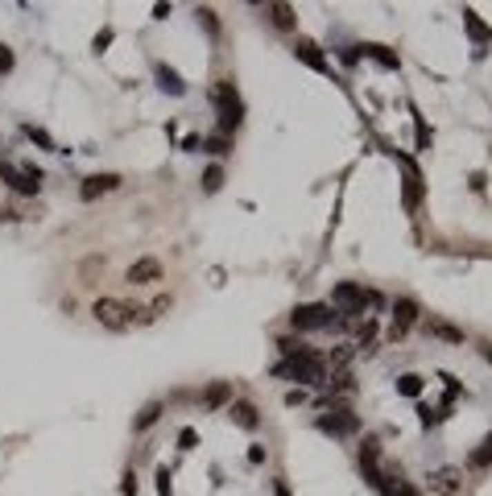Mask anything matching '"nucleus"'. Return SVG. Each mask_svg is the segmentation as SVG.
<instances>
[{
	"label": "nucleus",
	"mask_w": 492,
	"mask_h": 496,
	"mask_svg": "<svg viewBox=\"0 0 492 496\" xmlns=\"http://www.w3.org/2000/svg\"><path fill=\"white\" fill-rule=\"evenodd\" d=\"M277 377H294V381H302V385H323V381H327V360H323L319 352L294 356V360H282V364H277Z\"/></svg>",
	"instance_id": "nucleus-1"
},
{
	"label": "nucleus",
	"mask_w": 492,
	"mask_h": 496,
	"mask_svg": "<svg viewBox=\"0 0 492 496\" xmlns=\"http://www.w3.org/2000/svg\"><path fill=\"white\" fill-rule=\"evenodd\" d=\"M331 302H335V315H364V306L377 302V294H368V290L356 286V281H340V286L331 290Z\"/></svg>",
	"instance_id": "nucleus-2"
},
{
	"label": "nucleus",
	"mask_w": 492,
	"mask_h": 496,
	"mask_svg": "<svg viewBox=\"0 0 492 496\" xmlns=\"http://www.w3.org/2000/svg\"><path fill=\"white\" fill-rule=\"evenodd\" d=\"M91 315H95V323L99 327H108V331H124L128 323H132V306H124L120 298H95V306H91Z\"/></svg>",
	"instance_id": "nucleus-3"
},
{
	"label": "nucleus",
	"mask_w": 492,
	"mask_h": 496,
	"mask_svg": "<svg viewBox=\"0 0 492 496\" xmlns=\"http://www.w3.org/2000/svg\"><path fill=\"white\" fill-rule=\"evenodd\" d=\"M0 182H8L17 195H37V190H41V170H37V166H12V161H0Z\"/></svg>",
	"instance_id": "nucleus-4"
},
{
	"label": "nucleus",
	"mask_w": 492,
	"mask_h": 496,
	"mask_svg": "<svg viewBox=\"0 0 492 496\" xmlns=\"http://www.w3.org/2000/svg\"><path fill=\"white\" fill-rule=\"evenodd\" d=\"M331 323H335L331 306H298V310L290 315V327H294V331H319V327H331Z\"/></svg>",
	"instance_id": "nucleus-5"
},
{
	"label": "nucleus",
	"mask_w": 492,
	"mask_h": 496,
	"mask_svg": "<svg viewBox=\"0 0 492 496\" xmlns=\"http://www.w3.org/2000/svg\"><path fill=\"white\" fill-rule=\"evenodd\" d=\"M431 493L435 496H460L464 493V468H435V472H431Z\"/></svg>",
	"instance_id": "nucleus-6"
},
{
	"label": "nucleus",
	"mask_w": 492,
	"mask_h": 496,
	"mask_svg": "<svg viewBox=\"0 0 492 496\" xmlns=\"http://www.w3.org/2000/svg\"><path fill=\"white\" fill-rule=\"evenodd\" d=\"M124 281H128V286H153V281H161V261H157V257L132 261L128 273H124Z\"/></svg>",
	"instance_id": "nucleus-7"
},
{
	"label": "nucleus",
	"mask_w": 492,
	"mask_h": 496,
	"mask_svg": "<svg viewBox=\"0 0 492 496\" xmlns=\"http://www.w3.org/2000/svg\"><path fill=\"white\" fill-rule=\"evenodd\" d=\"M116 186H120V174H91V178H83L79 199H83V203H95L99 195H108V190H116Z\"/></svg>",
	"instance_id": "nucleus-8"
},
{
	"label": "nucleus",
	"mask_w": 492,
	"mask_h": 496,
	"mask_svg": "<svg viewBox=\"0 0 492 496\" xmlns=\"http://www.w3.org/2000/svg\"><path fill=\"white\" fill-rule=\"evenodd\" d=\"M356 426H360V418L352 410H335L331 418H319V430H327V435H356Z\"/></svg>",
	"instance_id": "nucleus-9"
},
{
	"label": "nucleus",
	"mask_w": 492,
	"mask_h": 496,
	"mask_svg": "<svg viewBox=\"0 0 492 496\" xmlns=\"http://www.w3.org/2000/svg\"><path fill=\"white\" fill-rule=\"evenodd\" d=\"M294 54H298V58H302V62H306L311 70H323V75L331 70V62H327V58L319 54V46H315L311 37H298V41H294Z\"/></svg>",
	"instance_id": "nucleus-10"
},
{
	"label": "nucleus",
	"mask_w": 492,
	"mask_h": 496,
	"mask_svg": "<svg viewBox=\"0 0 492 496\" xmlns=\"http://www.w3.org/2000/svg\"><path fill=\"white\" fill-rule=\"evenodd\" d=\"M232 406V381H211L203 389V410H224Z\"/></svg>",
	"instance_id": "nucleus-11"
},
{
	"label": "nucleus",
	"mask_w": 492,
	"mask_h": 496,
	"mask_svg": "<svg viewBox=\"0 0 492 496\" xmlns=\"http://www.w3.org/2000/svg\"><path fill=\"white\" fill-rule=\"evenodd\" d=\"M402 166H406V207L414 211L422 203V174H418V166L410 157H402Z\"/></svg>",
	"instance_id": "nucleus-12"
},
{
	"label": "nucleus",
	"mask_w": 492,
	"mask_h": 496,
	"mask_svg": "<svg viewBox=\"0 0 492 496\" xmlns=\"http://www.w3.org/2000/svg\"><path fill=\"white\" fill-rule=\"evenodd\" d=\"M422 331L435 335V339H443V344H464V331H460L455 323H447V319H426Z\"/></svg>",
	"instance_id": "nucleus-13"
},
{
	"label": "nucleus",
	"mask_w": 492,
	"mask_h": 496,
	"mask_svg": "<svg viewBox=\"0 0 492 496\" xmlns=\"http://www.w3.org/2000/svg\"><path fill=\"white\" fill-rule=\"evenodd\" d=\"M410 323H418V302H414V298H397V302H393V327L406 331Z\"/></svg>",
	"instance_id": "nucleus-14"
},
{
	"label": "nucleus",
	"mask_w": 492,
	"mask_h": 496,
	"mask_svg": "<svg viewBox=\"0 0 492 496\" xmlns=\"http://www.w3.org/2000/svg\"><path fill=\"white\" fill-rule=\"evenodd\" d=\"M228 414H232V422L244 426V430H257V422H261V418H257V406H248V401H232Z\"/></svg>",
	"instance_id": "nucleus-15"
},
{
	"label": "nucleus",
	"mask_w": 492,
	"mask_h": 496,
	"mask_svg": "<svg viewBox=\"0 0 492 496\" xmlns=\"http://www.w3.org/2000/svg\"><path fill=\"white\" fill-rule=\"evenodd\" d=\"M464 25H468V33H472V41H480V46H489L492 41V29L476 17V8H464Z\"/></svg>",
	"instance_id": "nucleus-16"
},
{
	"label": "nucleus",
	"mask_w": 492,
	"mask_h": 496,
	"mask_svg": "<svg viewBox=\"0 0 492 496\" xmlns=\"http://www.w3.org/2000/svg\"><path fill=\"white\" fill-rule=\"evenodd\" d=\"M157 83H161V91H170V95H182V91H186V83L178 79V70H170V66H161V62H157Z\"/></svg>",
	"instance_id": "nucleus-17"
},
{
	"label": "nucleus",
	"mask_w": 492,
	"mask_h": 496,
	"mask_svg": "<svg viewBox=\"0 0 492 496\" xmlns=\"http://www.w3.org/2000/svg\"><path fill=\"white\" fill-rule=\"evenodd\" d=\"M377 464H381V439L368 435V439L360 443V468L368 472V468H377Z\"/></svg>",
	"instance_id": "nucleus-18"
},
{
	"label": "nucleus",
	"mask_w": 492,
	"mask_h": 496,
	"mask_svg": "<svg viewBox=\"0 0 492 496\" xmlns=\"http://www.w3.org/2000/svg\"><path fill=\"white\" fill-rule=\"evenodd\" d=\"M265 12H269V21H273L277 29H294V8H290V4H269Z\"/></svg>",
	"instance_id": "nucleus-19"
},
{
	"label": "nucleus",
	"mask_w": 492,
	"mask_h": 496,
	"mask_svg": "<svg viewBox=\"0 0 492 496\" xmlns=\"http://www.w3.org/2000/svg\"><path fill=\"white\" fill-rule=\"evenodd\" d=\"M468 464H472V468H492V430L480 439V447L472 451V459H468Z\"/></svg>",
	"instance_id": "nucleus-20"
},
{
	"label": "nucleus",
	"mask_w": 492,
	"mask_h": 496,
	"mask_svg": "<svg viewBox=\"0 0 492 496\" xmlns=\"http://www.w3.org/2000/svg\"><path fill=\"white\" fill-rule=\"evenodd\" d=\"M157 418H161V401H149V406H145V410L137 414V422H132V430H149V426H153Z\"/></svg>",
	"instance_id": "nucleus-21"
},
{
	"label": "nucleus",
	"mask_w": 492,
	"mask_h": 496,
	"mask_svg": "<svg viewBox=\"0 0 492 496\" xmlns=\"http://www.w3.org/2000/svg\"><path fill=\"white\" fill-rule=\"evenodd\" d=\"M364 54H368V58H377L381 66H389V70H397V54H389L385 46H364Z\"/></svg>",
	"instance_id": "nucleus-22"
},
{
	"label": "nucleus",
	"mask_w": 492,
	"mask_h": 496,
	"mask_svg": "<svg viewBox=\"0 0 492 496\" xmlns=\"http://www.w3.org/2000/svg\"><path fill=\"white\" fill-rule=\"evenodd\" d=\"M219 186H224V166H207V174H203V190L215 195Z\"/></svg>",
	"instance_id": "nucleus-23"
},
{
	"label": "nucleus",
	"mask_w": 492,
	"mask_h": 496,
	"mask_svg": "<svg viewBox=\"0 0 492 496\" xmlns=\"http://www.w3.org/2000/svg\"><path fill=\"white\" fill-rule=\"evenodd\" d=\"M203 145H207V153H215V157H228V153H232V141H228L224 132L211 137V141H203Z\"/></svg>",
	"instance_id": "nucleus-24"
},
{
	"label": "nucleus",
	"mask_w": 492,
	"mask_h": 496,
	"mask_svg": "<svg viewBox=\"0 0 492 496\" xmlns=\"http://www.w3.org/2000/svg\"><path fill=\"white\" fill-rule=\"evenodd\" d=\"M25 132H29V137H33V141H37V145H41V149H50V153H58V149H54V141H50V132H46V128H33V124H25Z\"/></svg>",
	"instance_id": "nucleus-25"
},
{
	"label": "nucleus",
	"mask_w": 492,
	"mask_h": 496,
	"mask_svg": "<svg viewBox=\"0 0 492 496\" xmlns=\"http://www.w3.org/2000/svg\"><path fill=\"white\" fill-rule=\"evenodd\" d=\"M397 389H402L406 397H418V393H422V377H414V373H410V377H402V385H397Z\"/></svg>",
	"instance_id": "nucleus-26"
},
{
	"label": "nucleus",
	"mask_w": 492,
	"mask_h": 496,
	"mask_svg": "<svg viewBox=\"0 0 492 496\" xmlns=\"http://www.w3.org/2000/svg\"><path fill=\"white\" fill-rule=\"evenodd\" d=\"M12 66H17V58H12V50H8V46L0 41V75H8Z\"/></svg>",
	"instance_id": "nucleus-27"
},
{
	"label": "nucleus",
	"mask_w": 492,
	"mask_h": 496,
	"mask_svg": "<svg viewBox=\"0 0 492 496\" xmlns=\"http://www.w3.org/2000/svg\"><path fill=\"white\" fill-rule=\"evenodd\" d=\"M414 124H418V145H422V149H426V145H431V128H426V120H422V116H418V120H414Z\"/></svg>",
	"instance_id": "nucleus-28"
},
{
	"label": "nucleus",
	"mask_w": 492,
	"mask_h": 496,
	"mask_svg": "<svg viewBox=\"0 0 492 496\" xmlns=\"http://www.w3.org/2000/svg\"><path fill=\"white\" fill-rule=\"evenodd\" d=\"M373 335H377V327H373V323H364V327H360V348H368V344H373Z\"/></svg>",
	"instance_id": "nucleus-29"
},
{
	"label": "nucleus",
	"mask_w": 492,
	"mask_h": 496,
	"mask_svg": "<svg viewBox=\"0 0 492 496\" xmlns=\"http://www.w3.org/2000/svg\"><path fill=\"white\" fill-rule=\"evenodd\" d=\"M12 219H25L17 207H0V224H12Z\"/></svg>",
	"instance_id": "nucleus-30"
},
{
	"label": "nucleus",
	"mask_w": 492,
	"mask_h": 496,
	"mask_svg": "<svg viewBox=\"0 0 492 496\" xmlns=\"http://www.w3.org/2000/svg\"><path fill=\"white\" fill-rule=\"evenodd\" d=\"M112 46V29H104V33H95V50H108Z\"/></svg>",
	"instance_id": "nucleus-31"
},
{
	"label": "nucleus",
	"mask_w": 492,
	"mask_h": 496,
	"mask_svg": "<svg viewBox=\"0 0 492 496\" xmlns=\"http://www.w3.org/2000/svg\"><path fill=\"white\" fill-rule=\"evenodd\" d=\"M178 443H182V451H190V447H195V430H190V426H186V430H182V435H178Z\"/></svg>",
	"instance_id": "nucleus-32"
},
{
	"label": "nucleus",
	"mask_w": 492,
	"mask_h": 496,
	"mask_svg": "<svg viewBox=\"0 0 492 496\" xmlns=\"http://www.w3.org/2000/svg\"><path fill=\"white\" fill-rule=\"evenodd\" d=\"M199 17H203V25H207V29L215 33V17H211V8H199Z\"/></svg>",
	"instance_id": "nucleus-33"
},
{
	"label": "nucleus",
	"mask_w": 492,
	"mask_h": 496,
	"mask_svg": "<svg viewBox=\"0 0 492 496\" xmlns=\"http://www.w3.org/2000/svg\"><path fill=\"white\" fill-rule=\"evenodd\" d=\"M302 397H306V393H302V389H290V393H286V406H298V401H302Z\"/></svg>",
	"instance_id": "nucleus-34"
},
{
	"label": "nucleus",
	"mask_w": 492,
	"mask_h": 496,
	"mask_svg": "<svg viewBox=\"0 0 492 496\" xmlns=\"http://www.w3.org/2000/svg\"><path fill=\"white\" fill-rule=\"evenodd\" d=\"M273 496H290V484H286V480H273Z\"/></svg>",
	"instance_id": "nucleus-35"
},
{
	"label": "nucleus",
	"mask_w": 492,
	"mask_h": 496,
	"mask_svg": "<svg viewBox=\"0 0 492 496\" xmlns=\"http://www.w3.org/2000/svg\"><path fill=\"white\" fill-rule=\"evenodd\" d=\"M484 360H489V364H492V348H489V344H484Z\"/></svg>",
	"instance_id": "nucleus-36"
}]
</instances>
